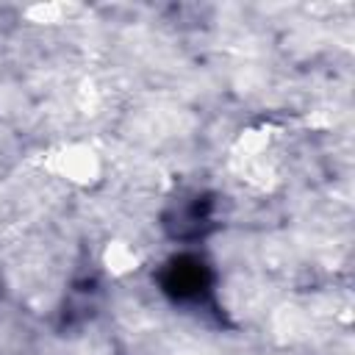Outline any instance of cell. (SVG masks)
<instances>
[{
	"mask_svg": "<svg viewBox=\"0 0 355 355\" xmlns=\"http://www.w3.org/2000/svg\"><path fill=\"white\" fill-rule=\"evenodd\" d=\"M208 283V272L197 258H180L166 269L164 286L166 291H172L175 297L186 300V297H197Z\"/></svg>",
	"mask_w": 355,
	"mask_h": 355,
	"instance_id": "6da1fadb",
	"label": "cell"
}]
</instances>
